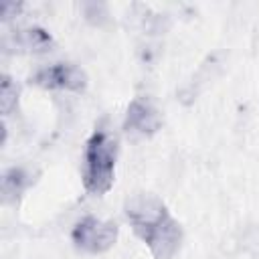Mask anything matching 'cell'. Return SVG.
Returning <instances> with one entry per match:
<instances>
[{"label": "cell", "mask_w": 259, "mask_h": 259, "mask_svg": "<svg viewBox=\"0 0 259 259\" xmlns=\"http://www.w3.org/2000/svg\"><path fill=\"white\" fill-rule=\"evenodd\" d=\"M123 212H125V219L130 221L134 233L144 241L162 221H166L170 217L166 204L154 196V194H146V192H140V194H134L125 200L123 204Z\"/></svg>", "instance_id": "2"}, {"label": "cell", "mask_w": 259, "mask_h": 259, "mask_svg": "<svg viewBox=\"0 0 259 259\" xmlns=\"http://www.w3.org/2000/svg\"><path fill=\"white\" fill-rule=\"evenodd\" d=\"M18 85L14 83V79H10L8 75H2L0 79V109L2 115H10L16 105H18Z\"/></svg>", "instance_id": "9"}, {"label": "cell", "mask_w": 259, "mask_h": 259, "mask_svg": "<svg viewBox=\"0 0 259 259\" xmlns=\"http://www.w3.org/2000/svg\"><path fill=\"white\" fill-rule=\"evenodd\" d=\"M28 83L42 89H65L79 93L87 87V75L81 67L73 63H53L36 69L28 77Z\"/></svg>", "instance_id": "4"}, {"label": "cell", "mask_w": 259, "mask_h": 259, "mask_svg": "<svg viewBox=\"0 0 259 259\" xmlns=\"http://www.w3.org/2000/svg\"><path fill=\"white\" fill-rule=\"evenodd\" d=\"M55 49V38L40 26H26L10 30L2 36V51L4 53H28L40 55Z\"/></svg>", "instance_id": "6"}, {"label": "cell", "mask_w": 259, "mask_h": 259, "mask_svg": "<svg viewBox=\"0 0 259 259\" xmlns=\"http://www.w3.org/2000/svg\"><path fill=\"white\" fill-rule=\"evenodd\" d=\"M20 10H22V2H10V0H6V2L0 4V18L4 22L6 20H12L14 16L20 14Z\"/></svg>", "instance_id": "11"}, {"label": "cell", "mask_w": 259, "mask_h": 259, "mask_svg": "<svg viewBox=\"0 0 259 259\" xmlns=\"http://www.w3.org/2000/svg\"><path fill=\"white\" fill-rule=\"evenodd\" d=\"M115 160H117V140L115 136L97 125L85 144L83 154V186L89 194H105L115 180Z\"/></svg>", "instance_id": "1"}, {"label": "cell", "mask_w": 259, "mask_h": 259, "mask_svg": "<svg viewBox=\"0 0 259 259\" xmlns=\"http://www.w3.org/2000/svg\"><path fill=\"white\" fill-rule=\"evenodd\" d=\"M162 127V113L160 109L142 97H136L125 111L123 132L134 138H150Z\"/></svg>", "instance_id": "5"}, {"label": "cell", "mask_w": 259, "mask_h": 259, "mask_svg": "<svg viewBox=\"0 0 259 259\" xmlns=\"http://www.w3.org/2000/svg\"><path fill=\"white\" fill-rule=\"evenodd\" d=\"M117 225L111 223V221H103V219H97L93 214L89 217H83L71 231V239L73 243L87 251V253H105L109 251L115 241H117Z\"/></svg>", "instance_id": "3"}, {"label": "cell", "mask_w": 259, "mask_h": 259, "mask_svg": "<svg viewBox=\"0 0 259 259\" xmlns=\"http://www.w3.org/2000/svg\"><path fill=\"white\" fill-rule=\"evenodd\" d=\"M81 10H83L85 20H89L95 26H103L109 20V12H107V6L103 2H83Z\"/></svg>", "instance_id": "10"}, {"label": "cell", "mask_w": 259, "mask_h": 259, "mask_svg": "<svg viewBox=\"0 0 259 259\" xmlns=\"http://www.w3.org/2000/svg\"><path fill=\"white\" fill-rule=\"evenodd\" d=\"M144 243L148 245L154 259H172L182 243V227L170 214L144 239Z\"/></svg>", "instance_id": "7"}, {"label": "cell", "mask_w": 259, "mask_h": 259, "mask_svg": "<svg viewBox=\"0 0 259 259\" xmlns=\"http://www.w3.org/2000/svg\"><path fill=\"white\" fill-rule=\"evenodd\" d=\"M32 178L24 168H10L2 174V202L4 204H12L18 200V196L30 186Z\"/></svg>", "instance_id": "8"}]
</instances>
